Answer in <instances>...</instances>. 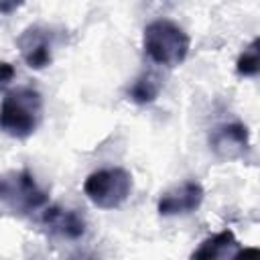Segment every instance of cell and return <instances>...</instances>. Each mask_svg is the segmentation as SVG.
<instances>
[{"mask_svg":"<svg viewBox=\"0 0 260 260\" xmlns=\"http://www.w3.org/2000/svg\"><path fill=\"white\" fill-rule=\"evenodd\" d=\"M83 193L95 207L116 209L132 193V175L122 167L93 171L83 181Z\"/></svg>","mask_w":260,"mask_h":260,"instance_id":"277c9868","label":"cell"},{"mask_svg":"<svg viewBox=\"0 0 260 260\" xmlns=\"http://www.w3.org/2000/svg\"><path fill=\"white\" fill-rule=\"evenodd\" d=\"M142 47L152 63L173 69L187 59L191 39L177 22L158 18L144 26Z\"/></svg>","mask_w":260,"mask_h":260,"instance_id":"3957f363","label":"cell"},{"mask_svg":"<svg viewBox=\"0 0 260 260\" xmlns=\"http://www.w3.org/2000/svg\"><path fill=\"white\" fill-rule=\"evenodd\" d=\"M43 120V95L32 87H14L0 102V130L24 140L37 132Z\"/></svg>","mask_w":260,"mask_h":260,"instance_id":"7a4b0ae2","label":"cell"},{"mask_svg":"<svg viewBox=\"0 0 260 260\" xmlns=\"http://www.w3.org/2000/svg\"><path fill=\"white\" fill-rule=\"evenodd\" d=\"M242 254V246L236 240L232 230H223L207 240L201 242V246L191 254L193 258H236Z\"/></svg>","mask_w":260,"mask_h":260,"instance_id":"9c48e42d","label":"cell"},{"mask_svg":"<svg viewBox=\"0 0 260 260\" xmlns=\"http://www.w3.org/2000/svg\"><path fill=\"white\" fill-rule=\"evenodd\" d=\"M49 193L39 187L30 171L14 169L0 175V215L22 219L45 207Z\"/></svg>","mask_w":260,"mask_h":260,"instance_id":"6da1fadb","label":"cell"},{"mask_svg":"<svg viewBox=\"0 0 260 260\" xmlns=\"http://www.w3.org/2000/svg\"><path fill=\"white\" fill-rule=\"evenodd\" d=\"M41 230L59 240H79L85 234V219L77 209H69L63 205H49L43 209L39 217Z\"/></svg>","mask_w":260,"mask_h":260,"instance_id":"52a82bcc","label":"cell"},{"mask_svg":"<svg viewBox=\"0 0 260 260\" xmlns=\"http://www.w3.org/2000/svg\"><path fill=\"white\" fill-rule=\"evenodd\" d=\"M24 2H26V0H0V14L8 16V14H12L14 10H18Z\"/></svg>","mask_w":260,"mask_h":260,"instance_id":"4fadbf2b","label":"cell"},{"mask_svg":"<svg viewBox=\"0 0 260 260\" xmlns=\"http://www.w3.org/2000/svg\"><path fill=\"white\" fill-rule=\"evenodd\" d=\"M160 89H162V79L154 71H144L130 85L128 100L138 104V106H146V104H152L158 98Z\"/></svg>","mask_w":260,"mask_h":260,"instance_id":"30bf717a","label":"cell"},{"mask_svg":"<svg viewBox=\"0 0 260 260\" xmlns=\"http://www.w3.org/2000/svg\"><path fill=\"white\" fill-rule=\"evenodd\" d=\"M258 45H260V41H258V37L256 39H252V43L244 49V53L238 57V61H236V71H238V75H244V77H254V75H258V69H260V49H258Z\"/></svg>","mask_w":260,"mask_h":260,"instance_id":"8fae6325","label":"cell"},{"mask_svg":"<svg viewBox=\"0 0 260 260\" xmlns=\"http://www.w3.org/2000/svg\"><path fill=\"white\" fill-rule=\"evenodd\" d=\"M12 79H14V67H12V63L0 61V91L6 89Z\"/></svg>","mask_w":260,"mask_h":260,"instance_id":"7c38bea8","label":"cell"},{"mask_svg":"<svg viewBox=\"0 0 260 260\" xmlns=\"http://www.w3.org/2000/svg\"><path fill=\"white\" fill-rule=\"evenodd\" d=\"M209 148L219 160H240L250 150V132L242 122H225L209 132Z\"/></svg>","mask_w":260,"mask_h":260,"instance_id":"8992f818","label":"cell"},{"mask_svg":"<svg viewBox=\"0 0 260 260\" xmlns=\"http://www.w3.org/2000/svg\"><path fill=\"white\" fill-rule=\"evenodd\" d=\"M57 45V32L45 24H30L16 37V47L22 61L35 69H47L53 63V51Z\"/></svg>","mask_w":260,"mask_h":260,"instance_id":"5b68a950","label":"cell"},{"mask_svg":"<svg viewBox=\"0 0 260 260\" xmlns=\"http://www.w3.org/2000/svg\"><path fill=\"white\" fill-rule=\"evenodd\" d=\"M205 191L201 187V183L197 181H185L179 187H173L169 191H165L158 199V213L162 217H173V215H187L199 209V205L203 203Z\"/></svg>","mask_w":260,"mask_h":260,"instance_id":"ba28073f","label":"cell"}]
</instances>
